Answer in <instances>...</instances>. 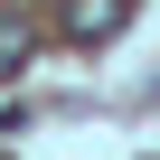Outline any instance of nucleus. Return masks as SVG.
<instances>
[{"label":"nucleus","instance_id":"nucleus-1","mask_svg":"<svg viewBox=\"0 0 160 160\" xmlns=\"http://www.w3.org/2000/svg\"><path fill=\"white\" fill-rule=\"evenodd\" d=\"M122 19H132V0H66V38H75V47H94V38H113Z\"/></svg>","mask_w":160,"mask_h":160},{"label":"nucleus","instance_id":"nucleus-2","mask_svg":"<svg viewBox=\"0 0 160 160\" xmlns=\"http://www.w3.org/2000/svg\"><path fill=\"white\" fill-rule=\"evenodd\" d=\"M28 57H38V38H28V19H19V10H0V85H10V75H19Z\"/></svg>","mask_w":160,"mask_h":160}]
</instances>
